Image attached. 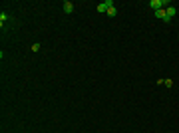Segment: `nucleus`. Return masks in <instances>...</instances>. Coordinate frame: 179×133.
<instances>
[{
	"instance_id": "1",
	"label": "nucleus",
	"mask_w": 179,
	"mask_h": 133,
	"mask_svg": "<svg viewBox=\"0 0 179 133\" xmlns=\"http://www.w3.org/2000/svg\"><path fill=\"white\" fill-rule=\"evenodd\" d=\"M167 4H169L167 0H151V2H149V6H151L155 12H157V10H161L163 6H167Z\"/></svg>"
},
{
	"instance_id": "2",
	"label": "nucleus",
	"mask_w": 179,
	"mask_h": 133,
	"mask_svg": "<svg viewBox=\"0 0 179 133\" xmlns=\"http://www.w3.org/2000/svg\"><path fill=\"white\" fill-rule=\"evenodd\" d=\"M110 6H113V2H112V0L99 2V4H98V12H99V14H102V12H107V8H110Z\"/></svg>"
},
{
	"instance_id": "3",
	"label": "nucleus",
	"mask_w": 179,
	"mask_h": 133,
	"mask_svg": "<svg viewBox=\"0 0 179 133\" xmlns=\"http://www.w3.org/2000/svg\"><path fill=\"white\" fill-rule=\"evenodd\" d=\"M155 18H159V20H163V22H171L169 18H167V12H165V8H161V10H157V12H155Z\"/></svg>"
},
{
	"instance_id": "4",
	"label": "nucleus",
	"mask_w": 179,
	"mask_h": 133,
	"mask_svg": "<svg viewBox=\"0 0 179 133\" xmlns=\"http://www.w3.org/2000/svg\"><path fill=\"white\" fill-rule=\"evenodd\" d=\"M62 6H64V12H66V14H72V12H74V4L70 2V0H66Z\"/></svg>"
},
{
	"instance_id": "5",
	"label": "nucleus",
	"mask_w": 179,
	"mask_h": 133,
	"mask_svg": "<svg viewBox=\"0 0 179 133\" xmlns=\"http://www.w3.org/2000/svg\"><path fill=\"white\" fill-rule=\"evenodd\" d=\"M165 12H167V18L171 20L173 16H175V12H177V10H175V8H173V6H167V8H165Z\"/></svg>"
},
{
	"instance_id": "6",
	"label": "nucleus",
	"mask_w": 179,
	"mask_h": 133,
	"mask_svg": "<svg viewBox=\"0 0 179 133\" xmlns=\"http://www.w3.org/2000/svg\"><path fill=\"white\" fill-rule=\"evenodd\" d=\"M115 14H118L115 6H110V8H107V16H115Z\"/></svg>"
},
{
	"instance_id": "7",
	"label": "nucleus",
	"mask_w": 179,
	"mask_h": 133,
	"mask_svg": "<svg viewBox=\"0 0 179 133\" xmlns=\"http://www.w3.org/2000/svg\"><path fill=\"white\" fill-rule=\"evenodd\" d=\"M6 20H8V16H6V14H4V12H2V14H0V24L4 26V22H6Z\"/></svg>"
},
{
	"instance_id": "8",
	"label": "nucleus",
	"mask_w": 179,
	"mask_h": 133,
	"mask_svg": "<svg viewBox=\"0 0 179 133\" xmlns=\"http://www.w3.org/2000/svg\"><path fill=\"white\" fill-rule=\"evenodd\" d=\"M163 86H165V87H173V80H165V81H163Z\"/></svg>"
},
{
	"instance_id": "9",
	"label": "nucleus",
	"mask_w": 179,
	"mask_h": 133,
	"mask_svg": "<svg viewBox=\"0 0 179 133\" xmlns=\"http://www.w3.org/2000/svg\"><path fill=\"white\" fill-rule=\"evenodd\" d=\"M40 50V44H32V52H38Z\"/></svg>"
}]
</instances>
